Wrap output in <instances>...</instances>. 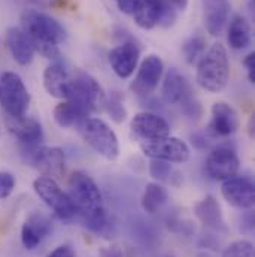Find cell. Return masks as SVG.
I'll use <instances>...</instances> for the list:
<instances>
[{
	"instance_id": "4fadbf2b",
	"label": "cell",
	"mask_w": 255,
	"mask_h": 257,
	"mask_svg": "<svg viewBox=\"0 0 255 257\" xmlns=\"http://www.w3.org/2000/svg\"><path fill=\"white\" fill-rule=\"evenodd\" d=\"M239 128V117L231 105L227 102H216L210 109V121L207 133L212 138H228Z\"/></svg>"
},
{
	"instance_id": "4dcf8cb0",
	"label": "cell",
	"mask_w": 255,
	"mask_h": 257,
	"mask_svg": "<svg viewBox=\"0 0 255 257\" xmlns=\"http://www.w3.org/2000/svg\"><path fill=\"white\" fill-rule=\"evenodd\" d=\"M105 111L111 115V118H112L117 124L126 121V118H127V111H126L124 105H123L118 99H114V97L106 99Z\"/></svg>"
},
{
	"instance_id": "9a60e30c",
	"label": "cell",
	"mask_w": 255,
	"mask_h": 257,
	"mask_svg": "<svg viewBox=\"0 0 255 257\" xmlns=\"http://www.w3.org/2000/svg\"><path fill=\"white\" fill-rule=\"evenodd\" d=\"M5 124L8 132L24 147H36L44 141V128L38 120L32 117H6Z\"/></svg>"
},
{
	"instance_id": "7402d4cb",
	"label": "cell",
	"mask_w": 255,
	"mask_h": 257,
	"mask_svg": "<svg viewBox=\"0 0 255 257\" xmlns=\"http://www.w3.org/2000/svg\"><path fill=\"white\" fill-rule=\"evenodd\" d=\"M192 94L191 87L185 76L176 69L172 67L164 76L163 81V97L169 105H179L184 99Z\"/></svg>"
},
{
	"instance_id": "ac0fdd59",
	"label": "cell",
	"mask_w": 255,
	"mask_h": 257,
	"mask_svg": "<svg viewBox=\"0 0 255 257\" xmlns=\"http://www.w3.org/2000/svg\"><path fill=\"white\" fill-rule=\"evenodd\" d=\"M51 232V221L47 215L35 212L27 217L21 227V244L27 250H35Z\"/></svg>"
},
{
	"instance_id": "277c9868",
	"label": "cell",
	"mask_w": 255,
	"mask_h": 257,
	"mask_svg": "<svg viewBox=\"0 0 255 257\" xmlns=\"http://www.w3.org/2000/svg\"><path fill=\"white\" fill-rule=\"evenodd\" d=\"M106 99V93L103 87L99 84V81L93 78L90 73L78 70L70 78L67 97L64 100H70L81 106L88 114H94L102 112L105 109Z\"/></svg>"
},
{
	"instance_id": "ab89813d",
	"label": "cell",
	"mask_w": 255,
	"mask_h": 257,
	"mask_svg": "<svg viewBox=\"0 0 255 257\" xmlns=\"http://www.w3.org/2000/svg\"><path fill=\"white\" fill-rule=\"evenodd\" d=\"M248 132H249V136L254 138V115L249 118V126H248Z\"/></svg>"
},
{
	"instance_id": "6da1fadb",
	"label": "cell",
	"mask_w": 255,
	"mask_h": 257,
	"mask_svg": "<svg viewBox=\"0 0 255 257\" xmlns=\"http://www.w3.org/2000/svg\"><path fill=\"white\" fill-rule=\"evenodd\" d=\"M69 196L75 205L76 214L84 224L96 235H108L109 221L105 211L103 196L96 181L82 171H75L69 178Z\"/></svg>"
},
{
	"instance_id": "1f68e13d",
	"label": "cell",
	"mask_w": 255,
	"mask_h": 257,
	"mask_svg": "<svg viewBox=\"0 0 255 257\" xmlns=\"http://www.w3.org/2000/svg\"><path fill=\"white\" fill-rule=\"evenodd\" d=\"M17 186V180L11 172L6 171H0V200L9 197Z\"/></svg>"
},
{
	"instance_id": "4316f807",
	"label": "cell",
	"mask_w": 255,
	"mask_h": 257,
	"mask_svg": "<svg viewBox=\"0 0 255 257\" xmlns=\"http://www.w3.org/2000/svg\"><path fill=\"white\" fill-rule=\"evenodd\" d=\"M204 51H206V39L198 33L190 36L182 45V54L188 64H197L200 57L204 54Z\"/></svg>"
},
{
	"instance_id": "2e32d148",
	"label": "cell",
	"mask_w": 255,
	"mask_h": 257,
	"mask_svg": "<svg viewBox=\"0 0 255 257\" xmlns=\"http://www.w3.org/2000/svg\"><path fill=\"white\" fill-rule=\"evenodd\" d=\"M140 50L134 42H123L109 51V64L112 70L123 79L130 78L139 63Z\"/></svg>"
},
{
	"instance_id": "5b68a950",
	"label": "cell",
	"mask_w": 255,
	"mask_h": 257,
	"mask_svg": "<svg viewBox=\"0 0 255 257\" xmlns=\"http://www.w3.org/2000/svg\"><path fill=\"white\" fill-rule=\"evenodd\" d=\"M79 135L97 154L108 160H115L120 156V142L117 133L102 118H87L79 126Z\"/></svg>"
},
{
	"instance_id": "d4e9b609",
	"label": "cell",
	"mask_w": 255,
	"mask_h": 257,
	"mask_svg": "<svg viewBox=\"0 0 255 257\" xmlns=\"http://www.w3.org/2000/svg\"><path fill=\"white\" fill-rule=\"evenodd\" d=\"M228 44L233 50H245L251 45V26L242 15H234L228 26Z\"/></svg>"
},
{
	"instance_id": "30bf717a",
	"label": "cell",
	"mask_w": 255,
	"mask_h": 257,
	"mask_svg": "<svg viewBox=\"0 0 255 257\" xmlns=\"http://www.w3.org/2000/svg\"><path fill=\"white\" fill-rule=\"evenodd\" d=\"M140 150L149 159L164 160L169 163H185L190 159L188 145L175 136H167L158 141H142Z\"/></svg>"
},
{
	"instance_id": "74e56055",
	"label": "cell",
	"mask_w": 255,
	"mask_h": 257,
	"mask_svg": "<svg viewBox=\"0 0 255 257\" xmlns=\"http://www.w3.org/2000/svg\"><path fill=\"white\" fill-rule=\"evenodd\" d=\"M169 2L173 5V8H178L181 11H184L188 5V0H169Z\"/></svg>"
},
{
	"instance_id": "44dd1931",
	"label": "cell",
	"mask_w": 255,
	"mask_h": 257,
	"mask_svg": "<svg viewBox=\"0 0 255 257\" xmlns=\"http://www.w3.org/2000/svg\"><path fill=\"white\" fill-rule=\"evenodd\" d=\"M70 75L60 62L48 64L44 70V87L51 97L64 100L67 97Z\"/></svg>"
},
{
	"instance_id": "836d02e7",
	"label": "cell",
	"mask_w": 255,
	"mask_h": 257,
	"mask_svg": "<svg viewBox=\"0 0 255 257\" xmlns=\"http://www.w3.org/2000/svg\"><path fill=\"white\" fill-rule=\"evenodd\" d=\"M243 64L246 67V73H248V79L251 84L255 82V53H249L245 59H243Z\"/></svg>"
},
{
	"instance_id": "ba28073f",
	"label": "cell",
	"mask_w": 255,
	"mask_h": 257,
	"mask_svg": "<svg viewBox=\"0 0 255 257\" xmlns=\"http://www.w3.org/2000/svg\"><path fill=\"white\" fill-rule=\"evenodd\" d=\"M33 190L44 200V203L54 211V214L62 220H70L76 215L75 205L69 193L62 190L54 178L38 177L33 181Z\"/></svg>"
},
{
	"instance_id": "cb8c5ba5",
	"label": "cell",
	"mask_w": 255,
	"mask_h": 257,
	"mask_svg": "<svg viewBox=\"0 0 255 257\" xmlns=\"http://www.w3.org/2000/svg\"><path fill=\"white\" fill-rule=\"evenodd\" d=\"M87 118H90V114L70 100H63L54 108V121L62 128L78 127Z\"/></svg>"
},
{
	"instance_id": "8992f818",
	"label": "cell",
	"mask_w": 255,
	"mask_h": 257,
	"mask_svg": "<svg viewBox=\"0 0 255 257\" xmlns=\"http://www.w3.org/2000/svg\"><path fill=\"white\" fill-rule=\"evenodd\" d=\"M0 105L8 117H23L30 106V93L15 72L0 75Z\"/></svg>"
},
{
	"instance_id": "8d00e7d4",
	"label": "cell",
	"mask_w": 255,
	"mask_h": 257,
	"mask_svg": "<svg viewBox=\"0 0 255 257\" xmlns=\"http://www.w3.org/2000/svg\"><path fill=\"white\" fill-rule=\"evenodd\" d=\"M102 257H123V253L118 248H106L100 251Z\"/></svg>"
},
{
	"instance_id": "603a6c76",
	"label": "cell",
	"mask_w": 255,
	"mask_h": 257,
	"mask_svg": "<svg viewBox=\"0 0 255 257\" xmlns=\"http://www.w3.org/2000/svg\"><path fill=\"white\" fill-rule=\"evenodd\" d=\"M163 9H164V0H137L131 15L134 18V23L140 29L151 30L160 26Z\"/></svg>"
},
{
	"instance_id": "f35d334b",
	"label": "cell",
	"mask_w": 255,
	"mask_h": 257,
	"mask_svg": "<svg viewBox=\"0 0 255 257\" xmlns=\"http://www.w3.org/2000/svg\"><path fill=\"white\" fill-rule=\"evenodd\" d=\"M36 2H39L42 5H47V6H54V5L60 3L62 0H36Z\"/></svg>"
},
{
	"instance_id": "3957f363",
	"label": "cell",
	"mask_w": 255,
	"mask_h": 257,
	"mask_svg": "<svg viewBox=\"0 0 255 257\" xmlns=\"http://www.w3.org/2000/svg\"><path fill=\"white\" fill-rule=\"evenodd\" d=\"M230 79V60L222 44H212L197 62L195 81L209 93H221Z\"/></svg>"
},
{
	"instance_id": "5bb4252c",
	"label": "cell",
	"mask_w": 255,
	"mask_h": 257,
	"mask_svg": "<svg viewBox=\"0 0 255 257\" xmlns=\"http://www.w3.org/2000/svg\"><path fill=\"white\" fill-rule=\"evenodd\" d=\"M133 133L142 141H158L170 136V124L154 112H139L131 120Z\"/></svg>"
},
{
	"instance_id": "7c38bea8",
	"label": "cell",
	"mask_w": 255,
	"mask_h": 257,
	"mask_svg": "<svg viewBox=\"0 0 255 257\" xmlns=\"http://www.w3.org/2000/svg\"><path fill=\"white\" fill-rule=\"evenodd\" d=\"M221 194L231 206L243 211L252 209L255 205V186L249 177H231L222 181Z\"/></svg>"
},
{
	"instance_id": "7a4b0ae2",
	"label": "cell",
	"mask_w": 255,
	"mask_h": 257,
	"mask_svg": "<svg viewBox=\"0 0 255 257\" xmlns=\"http://www.w3.org/2000/svg\"><path fill=\"white\" fill-rule=\"evenodd\" d=\"M20 21L21 29L32 39L35 51L39 53L44 59L59 62V45L67 38L63 26L50 14L38 9H24Z\"/></svg>"
},
{
	"instance_id": "ffe728a7",
	"label": "cell",
	"mask_w": 255,
	"mask_h": 257,
	"mask_svg": "<svg viewBox=\"0 0 255 257\" xmlns=\"http://www.w3.org/2000/svg\"><path fill=\"white\" fill-rule=\"evenodd\" d=\"M194 215L207 229L225 232L227 226L218 200L213 196H206L194 205Z\"/></svg>"
},
{
	"instance_id": "8fae6325",
	"label": "cell",
	"mask_w": 255,
	"mask_h": 257,
	"mask_svg": "<svg viewBox=\"0 0 255 257\" xmlns=\"http://www.w3.org/2000/svg\"><path fill=\"white\" fill-rule=\"evenodd\" d=\"M163 72H164V63L158 56L155 54L146 56L139 66L133 82L130 84L131 91L139 97L149 96L158 87Z\"/></svg>"
},
{
	"instance_id": "52a82bcc",
	"label": "cell",
	"mask_w": 255,
	"mask_h": 257,
	"mask_svg": "<svg viewBox=\"0 0 255 257\" xmlns=\"http://www.w3.org/2000/svg\"><path fill=\"white\" fill-rule=\"evenodd\" d=\"M24 160L38 169L44 177L50 178H60L64 174L66 156L64 151L59 147H24L23 150Z\"/></svg>"
},
{
	"instance_id": "f546056e",
	"label": "cell",
	"mask_w": 255,
	"mask_h": 257,
	"mask_svg": "<svg viewBox=\"0 0 255 257\" xmlns=\"http://www.w3.org/2000/svg\"><path fill=\"white\" fill-rule=\"evenodd\" d=\"M172 174V166L169 162L151 159L149 162V175L157 181H166Z\"/></svg>"
},
{
	"instance_id": "e575fe53",
	"label": "cell",
	"mask_w": 255,
	"mask_h": 257,
	"mask_svg": "<svg viewBox=\"0 0 255 257\" xmlns=\"http://www.w3.org/2000/svg\"><path fill=\"white\" fill-rule=\"evenodd\" d=\"M136 3H137V0H117L118 9H120L123 14H126V15H131V14H133Z\"/></svg>"
},
{
	"instance_id": "83f0119b",
	"label": "cell",
	"mask_w": 255,
	"mask_h": 257,
	"mask_svg": "<svg viewBox=\"0 0 255 257\" xmlns=\"http://www.w3.org/2000/svg\"><path fill=\"white\" fill-rule=\"evenodd\" d=\"M221 257H255L254 244L248 239L233 241L222 250Z\"/></svg>"
},
{
	"instance_id": "484cf974",
	"label": "cell",
	"mask_w": 255,
	"mask_h": 257,
	"mask_svg": "<svg viewBox=\"0 0 255 257\" xmlns=\"http://www.w3.org/2000/svg\"><path fill=\"white\" fill-rule=\"evenodd\" d=\"M167 190L158 183H148L142 194V208L148 214H157L167 202Z\"/></svg>"
},
{
	"instance_id": "d590c367",
	"label": "cell",
	"mask_w": 255,
	"mask_h": 257,
	"mask_svg": "<svg viewBox=\"0 0 255 257\" xmlns=\"http://www.w3.org/2000/svg\"><path fill=\"white\" fill-rule=\"evenodd\" d=\"M47 257H75V251L69 245H60Z\"/></svg>"
},
{
	"instance_id": "e0dca14e",
	"label": "cell",
	"mask_w": 255,
	"mask_h": 257,
	"mask_svg": "<svg viewBox=\"0 0 255 257\" xmlns=\"http://www.w3.org/2000/svg\"><path fill=\"white\" fill-rule=\"evenodd\" d=\"M6 47L12 56V59L21 66H27L35 59V47L29 35L18 27H9L5 35Z\"/></svg>"
},
{
	"instance_id": "f1b7e54d",
	"label": "cell",
	"mask_w": 255,
	"mask_h": 257,
	"mask_svg": "<svg viewBox=\"0 0 255 257\" xmlns=\"http://www.w3.org/2000/svg\"><path fill=\"white\" fill-rule=\"evenodd\" d=\"M179 105H181L182 114H184L188 120H191V121H198V120L201 118V115H203L201 103H200L192 94H190L187 99H184Z\"/></svg>"
},
{
	"instance_id": "9c48e42d",
	"label": "cell",
	"mask_w": 255,
	"mask_h": 257,
	"mask_svg": "<svg viewBox=\"0 0 255 257\" xmlns=\"http://www.w3.org/2000/svg\"><path fill=\"white\" fill-rule=\"evenodd\" d=\"M206 174L215 181H225L237 175L240 169V159L233 147L228 144L216 145L210 150L206 159Z\"/></svg>"
},
{
	"instance_id": "d6986e66",
	"label": "cell",
	"mask_w": 255,
	"mask_h": 257,
	"mask_svg": "<svg viewBox=\"0 0 255 257\" xmlns=\"http://www.w3.org/2000/svg\"><path fill=\"white\" fill-rule=\"evenodd\" d=\"M231 5L228 0H203L204 27L210 36H219L228 21Z\"/></svg>"
},
{
	"instance_id": "d6a6232c",
	"label": "cell",
	"mask_w": 255,
	"mask_h": 257,
	"mask_svg": "<svg viewBox=\"0 0 255 257\" xmlns=\"http://www.w3.org/2000/svg\"><path fill=\"white\" fill-rule=\"evenodd\" d=\"M175 21H176V11L170 2L164 0V9H163V17H161L160 26L161 27H170L175 24Z\"/></svg>"
}]
</instances>
